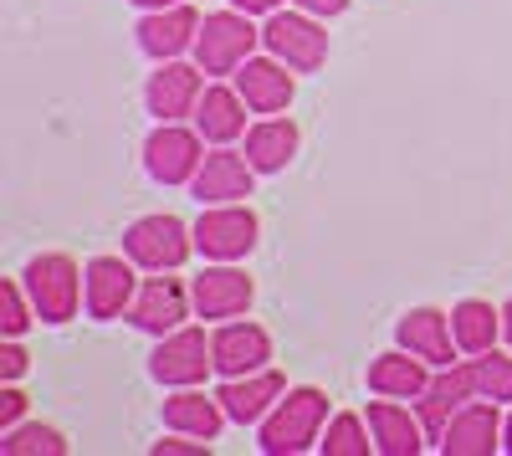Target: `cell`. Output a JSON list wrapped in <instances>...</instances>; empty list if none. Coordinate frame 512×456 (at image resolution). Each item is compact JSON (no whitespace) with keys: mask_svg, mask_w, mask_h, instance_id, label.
Listing matches in <instances>:
<instances>
[{"mask_svg":"<svg viewBox=\"0 0 512 456\" xmlns=\"http://www.w3.org/2000/svg\"><path fill=\"white\" fill-rule=\"evenodd\" d=\"M134 6H144V11H164V6H180V0H134Z\"/></svg>","mask_w":512,"mask_h":456,"instance_id":"obj_36","label":"cell"},{"mask_svg":"<svg viewBox=\"0 0 512 456\" xmlns=\"http://www.w3.org/2000/svg\"><path fill=\"white\" fill-rule=\"evenodd\" d=\"M216 395H221L226 416H231L236 426H256V421H267V416H272V405L287 395V380L277 375V369H251V375L226 380Z\"/></svg>","mask_w":512,"mask_h":456,"instance_id":"obj_16","label":"cell"},{"mask_svg":"<svg viewBox=\"0 0 512 456\" xmlns=\"http://www.w3.org/2000/svg\"><path fill=\"white\" fill-rule=\"evenodd\" d=\"M210 354H216L221 375L236 380V375H251V369H267L272 339H267V328H256V323H221L216 334H210Z\"/></svg>","mask_w":512,"mask_h":456,"instance_id":"obj_18","label":"cell"},{"mask_svg":"<svg viewBox=\"0 0 512 456\" xmlns=\"http://www.w3.org/2000/svg\"><path fill=\"white\" fill-rule=\"evenodd\" d=\"M369 431L364 421L354 416V410H344V416L328 421V436H323V456H369Z\"/></svg>","mask_w":512,"mask_h":456,"instance_id":"obj_29","label":"cell"},{"mask_svg":"<svg viewBox=\"0 0 512 456\" xmlns=\"http://www.w3.org/2000/svg\"><path fill=\"white\" fill-rule=\"evenodd\" d=\"M472 380H477V395L487 400H512V359L487 349V354H472Z\"/></svg>","mask_w":512,"mask_h":456,"instance_id":"obj_28","label":"cell"},{"mask_svg":"<svg viewBox=\"0 0 512 456\" xmlns=\"http://www.w3.org/2000/svg\"><path fill=\"white\" fill-rule=\"evenodd\" d=\"M226 421H231V416H226L221 395H200L195 385H185L180 395H169V400H164V426H169V431H180V436L216 441Z\"/></svg>","mask_w":512,"mask_h":456,"instance_id":"obj_21","label":"cell"},{"mask_svg":"<svg viewBox=\"0 0 512 456\" xmlns=\"http://www.w3.org/2000/svg\"><path fill=\"white\" fill-rule=\"evenodd\" d=\"M0 298H6V318H0V328H6V339H21L26 328H31V318H36V303H31V293H26V282H6L0 287Z\"/></svg>","mask_w":512,"mask_h":456,"instance_id":"obj_30","label":"cell"},{"mask_svg":"<svg viewBox=\"0 0 512 456\" xmlns=\"http://www.w3.org/2000/svg\"><path fill=\"white\" fill-rule=\"evenodd\" d=\"M431 375H425V359L410 354V349H395V354H379L369 364V390L374 395H390V400H420Z\"/></svg>","mask_w":512,"mask_h":456,"instance_id":"obj_23","label":"cell"},{"mask_svg":"<svg viewBox=\"0 0 512 456\" xmlns=\"http://www.w3.org/2000/svg\"><path fill=\"white\" fill-rule=\"evenodd\" d=\"M251 185H256V164H251L246 154H231L226 144H221L216 154H205V159H200V170H195V180H190V190H195L200 205H231V200H246Z\"/></svg>","mask_w":512,"mask_h":456,"instance_id":"obj_11","label":"cell"},{"mask_svg":"<svg viewBox=\"0 0 512 456\" xmlns=\"http://www.w3.org/2000/svg\"><path fill=\"white\" fill-rule=\"evenodd\" d=\"M451 334H456L461 354H487V349L497 344V334H502V308H492V303H482V298L456 303Z\"/></svg>","mask_w":512,"mask_h":456,"instance_id":"obj_26","label":"cell"},{"mask_svg":"<svg viewBox=\"0 0 512 456\" xmlns=\"http://www.w3.org/2000/svg\"><path fill=\"white\" fill-rule=\"evenodd\" d=\"M236 93L246 98L251 113H282L297 93V82H292V67L277 57H246L236 67Z\"/></svg>","mask_w":512,"mask_h":456,"instance_id":"obj_17","label":"cell"},{"mask_svg":"<svg viewBox=\"0 0 512 456\" xmlns=\"http://www.w3.org/2000/svg\"><path fill=\"white\" fill-rule=\"evenodd\" d=\"M195 129L210 139V144H231L246 134V98L236 88H205L200 93V108H195Z\"/></svg>","mask_w":512,"mask_h":456,"instance_id":"obj_25","label":"cell"},{"mask_svg":"<svg viewBox=\"0 0 512 456\" xmlns=\"http://www.w3.org/2000/svg\"><path fill=\"white\" fill-rule=\"evenodd\" d=\"M21 416H26V395L6 385V390H0V431H11Z\"/></svg>","mask_w":512,"mask_h":456,"instance_id":"obj_32","label":"cell"},{"mask_svg":"<svg viewBox=\"0 0 512 456\" xmlns=\"http://www.w3.org/2000/svg\"><path fill=\"white\" fill-rule=\"evenodd\" d=\"M502 446L512 451V416H507V426H502Z\"/></svg>","mask_w":512,"mask_h":456,"instance_id":"obj_38","label":"cell"},{"mask_svg":"<svg viewBox=\"0 0 512 456\" xmlns=\"http://www.w3.org/2000/svg\"><path fill=\"white\" fill-rule=\"evenodd\" d=\"M82 287H88V313H93V318H118V313H128V303H134V293H139L134 267H128L123 257H93Z\"/></svg>","mask_w":512,"mask_h":456,"instance_id":"obj_20","label":"cell"},{"mask_svg":"<svg viewBox=\"0 0 512 456\" xmlns=\"http://www.w3.org/2000/svg\"><path fill=\"white\" fill-rule=\"evenodd\" d=\"M262 47L292 72H318L328 62V31L308 11H272V21L262 26Z\"/></svg>","mask_w":512,"mask_h":456,"instance_id":"obj_5","label":"cell"},{"mask_svg":"<svg viewBox=\"0 0 512 456\" xmlns=\"http://www.w3.org/2000/svg\"><path fill=\"white\" fill-rule=\"evenodd\" d=\"M466 400H477V380H472V359L466 364H446L441 375L425 385V395L415 400V416H420V426H425V436H431L436 446H441V436H446V426H451V416L466 405Z\"/></svg>","mask_w":512,"mask_h":456,"instance_id":"obj_9","label":"cell"},{"mask_svg":"<svg viewBox=\"0 0 512 456\" xmlns=\"http://www.w3.org/2000/svg\"><path fill=\"white\" fill-rule=\"evenodd\" d=\"M236 11H246V16H267V11H277L282 0H231Z\"/></svg>","mask_w":512,"mask_h":456,"instance_id":"obj_35","label":"cell"},{"mask_svg":"<svg viewBox=\"0 0 512 456\" xmlns=\"http://www.w3.org/2000/svg\"><path fill=\"white\" fill-rule=\"evenodd\" d=\"M262 31L251 26L246 11H216L200 21V36H195V67L205 77H236V67L256 52Z\"/></svg>","mask_w":512,"mask_h":456,"instance_id":"obj_3","label":"cell"},{"mask_svg":"<svg viewBox=\"0 0 512 456\" xmlns=\"http://www.w3.org/2000/svg\"><path fill=\"white\" fill-rule=\"evenodd\" d=\"M297 11H308V16H344L349 0H297Z\"/></svg>","mask_w":512,"mask_h":456,"instance_id":"obj_34","label":"cell"},{"mask_svg":"<svg viewBox=\"0 0 512 456\" xmlns=\"http://www.w3.org/2000/svg\"><path fill=\"white\" fill-rule=\"evenodd\" d=\"M190 298H195V313L200 318H241L256 298V287L241 267L221 262V267H205L195 282H190Z\"/></svg>","mask_w":512,"mask_h":456,"instance_id":"obj_14","label":"cell"},{"mask_svg":"<svg viewBox=\"0 0 512 456\" xmlns=\"http://www.w3.org/2000/svg\"><path fill=\"white\" fill-rule=\"evenodd\" d=\"M190 308H195V298L185 293L175 277H149L139 293H134V303H128V318H134L144 334H159L164 339V334H175V328H185Z\"/></svg>","mask_w":512,"mask_h":456,"instance_id":"obj_12","label":"cell"},{"mask_svg":"<svg viewBox=\"0 0 512 456\" xmlns=\"http://www.w3.org/2000/svg\"><path fill=\"white\" fill-rule=\"evenodd\" d=\"M395 339H400V349H410V354H420L431 369H446V364H456V334H451V313H441V308H410L400 323H395Z\"/></svg>","mask_w":512,"mask_h":456,"instance_id":"obj_15","label":"cell"},{"mask_svg":"<svg viewBox=\"0 0 512 456\" xmlns=\"http://www.w3.org/2000/svg\"><path fill=\"white\" fill-rule=\"evenodd\" d=\"M205 369H216V354H210V339L200 334V328H175V334H164L154 359H149V375L159 385H200Z\"/></svg>","mask_w":512,"mask_h":456,"instance_id":"obj_7","label":"cell"},{"mask_svg":"<svg viewBox=\"0 0 512 456\" xmlns=\"http://www.w3.org/2000/svg\"><path fill=\"white\" fill-rule=\"evenodd\" d=\"M195 36H200V16L185 6H164V11H149L139 21V47L154 57V62H169L180 52H195Z\"/></svg>","mask_w":512,"mask_h":456,"instance_id":"obj_19","label":"cell"},{"mask_svg":"<svg viewBox=\"0 0 512 456\" xmlns=\"http://www.w3.org/2000/svg\"><path fill=\"white\" fill-rule=\"evenodd\" d=\"M82 277L88 272H77L72 257L62 252H47V257H31L21 282H26V293L36 303V318L41 323H67L77 318V303H88V287H82Z\"/></svg>","mask_w":512,"mask_h":456,"instance_id":"obj_2","label":"cell"},{"mask_svg":"<svg viewBox=\"0 0 512 456\" xmlns=\"http://www.w3.org/2000/svg\"><path fill=\"white\" fill-rule=\"evenodd\" d=\"M123 252H128V262L144 267V272H175L195 252V226H185L180 216H164V211L144 216V221L128 226Z\"/></svg>","mask_w":512,"mask_h":456,"instance_id":"obj_4","label":"cell"},{"mask_svg":"<svg viewBox=\"0 0 512 456\" xmlns=\"http://www.w3.org/2000/svg\"><path fill=\"white\" fill-rule=\"evenodd\" d=\"M256 216L246 211L241 200L231 205H210V211L195 221V252H205L210 262H241L256 246Z\"/></svg>","mask_w":512,"mask_h":456,"instance_id":"obj_6","label":"cell"},{"mask_svg":"<svg viewBox=\"0 0 512 456\" xmlns=\"http://www.w3.org/2000/svg\"><path fill=\"white\" fill-rule=\"evenodd\" d=\"M210 451V441H200V436H190V441H159L154 446V456H205Z\"/></svg>","mask_w":512,"mask_h":456,"instance_id":"obj_33","label":"cell"},{"mask_svg":"<svg viewBox=\"0 0 512 456\" xmlns=\"http://www.w3.org/2000/svg\"><path fill=\"white\" fill-rule=\"evenodd\" d=\"M369 431H374V451H384V456H420V446L431 441L420 416H410V410L395 405L390 395L369 405Z\"/></svg>","mask_w":512,"mask_h":456,"instance_id":"obj_22","label":"cell"},{"mask_svg":"<svg viewBox=\"0 0 512 456\" xmlns=\"http://www.w3.org/2000/svg\"><path fill=\"white\" fill-rule=\"evenodd\" d=\"M200 93H205V82H200V67L190 62H159V72L149 77V113L159 123H180V118H195L200 108Z\"/></svg>","mask_w":512,"mask_h":456,"instance_id":"obj_13","label":"cell"},{"mask_svg":"<svg viewBox=\"0 0 512 456\" xmlns=\"http://www.w3.org/2000/svg\"><path fill=\"white\" fill-rule=\"evenodd\" d=\"M0 451L6 456H67V441L52 426H11L6 441H0Z\"/></svg>","mask_w":512,"mask_h":456,"instance_id":"obj_27","label":"cell"},{"mask_svg":"<svg viewBox=\"0 0 512 456\" xmlns=\"http://www.w3.org/2000/svg\"><path fill=\"white\" fill-rule=\"evenodd\" d=\"M200 129H180V123H159L144 144V164L159 185H190L195 170H200Z\"/></svg>","mask_w":512,"mask_h":456,"instance_id":"obj_8","label":"cell"},{"mask_svg":"<svg viewBox=\"0 0 512 456\" xmlns=\"http://www.w3.org/2000/svg\"><path fill=\"white\" fill-rule=\"evenodd\" d=\"M323 421H328V395L303 385V390H287L272 416L262 421V451L267 456H303L313 446H323Z\"/></svg>","mask_w":512,"mask_h":456,"instance_id":"obj_1","label":"cell"},{"mask_svg":"<svg viewBox=\"0 0 512 456\" xmlns=\"http://www.w3.org/2000/svg\"><path fill=\"white\" fill-rule=\"evenodd\" d=\"M502 334H507V344H512V303H502Z\"/></svg>","mask_w":512,"mask_h":456,"instance_id":"obj_37","label":"cell"},{"mask_svg":"<svg viewBox=\"0 0 512 456\" xmlns=\"http://www.w3.org/2000/svg\"><path fill=\"white\" fill-rule=\"evenodd\" d=\"M297 154V123L292 118H262V123H251L246 129V159L256 164V175H277L287 170Z\"/></svg>","mask_w":512,"mask_h":456,"instance_id":"obj_24","label":"cell"},{"mask_svg":"<svg viewBox=\"0 0 512 456\" xmlns=\"http://www.w3.org/2000/svg\"><path fill=\"white\" fill-rule=\"evenodd\" d=\"M502 426L507 421L497 416V400L477 395V400H466L451 416V426L441 436V451L446 456H492L502 446Z\"/></svg>","mask_w":512,"mask_h":456,"instance_id":"obj_10","label":"cell"},{"mask_svg":"<svg viewBox=\"0 0 512 456\" xmlns=\"http://www.w3.org/2000/svg\"><path fill=\"white\" fill-rule=\"evenodd\" d=\"M21 375H26V349H21L16 339L0 344V380L11 385V380H21Z\"/></svg>","mask_w":512,"mask_h":456,"instance_id":"obj_31","label":"cell"}]
</instances>
